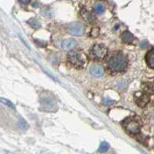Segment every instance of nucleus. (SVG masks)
Segmentation results:
<instances>
[{"label": "nucleus", "instance_id": "obj_1", "mask_svg": "<svg viewBox=\"0 0 154 154\" xmlns=\"http://www.w3.org/2000/svg\"><path fill=\"white\" fill-rule=\"evenodd\" d=\"M127 66V58L122 53H116L108 60V67L113 71H124Z\"/></svg>", "mask_w": 154, "mask_h": 154}, {"label": "nucleus", "instance_id": "obj_2", "mask_svg": "<svg viewBox=\"0 0 154 154\" xmlns=\"http://www.w3.org/2000/svg\"><path fill=\"white\" fill-rule=\"evenodd\" d=\"M122 127L128 133L131 135L139 134L140 132V128H141V124L136 119L127 118L122 122Z\"/></svg>", "mask_w": 154, "mask_h": 154}, {"label": "nucleus", "instance_id": "obj_3", "mask_svg": "<svg viewBox=\"0 0 154 154\" xmlns=\"http://www.w3.org/2000/svg\"><path fill=\"white\" fill-rule=\"evenodd\" d=\"M68 60L75 67L82 68L87 63V57L80 51H73L68 54Z\"/></svg>", "mask_w": 154, "mask_h": 154}, {"label": "nucleus", "instance_id": "obj_4", "mask_svg": "<svg viewBox=\"0 0 154 154\" xmlns=\"http://www.w3.org/2000/svg\"><path fill=\"white\" fill-rule=\"evenodd\" d=\"M108 50L105 46L102 44H96L94 45L91 51V54L95 60H102L107 55Z\"/></svg>", "mask_w": 154, "mask_h": 154}, {"label": "nucleus", "instance_id": "obj_5", "mask_svg": "<svg viewBox=\"0 0 154 154\" xmlns=\"http://www.w3.org/2000/svg\"><path fill=\"white\" fill-rule=\"evenodd\" d=\"M149 98L148 94L146 93L136 92L134 95L135 103L140 108L145 107L149 102Z\"/></svg>", "mask_w": 154, "mask_h": 154}, {"label": "nucleus", "instance_id": "obj_6", "mask_svg": "<svg viewBox=\"0 0 154 154\" xmlns=\"http://www.w3.org/2000/svg\"><path fill=\"white\" fill-rule=\"evenodd\" d=\"M68 32L73 36H82L85 33V28L80 23H74L68 26Z\"/></svg>", "mask_w": 154, "mask_h": 154}, {"label": "nucleus", "instance_id": "obj_7", "mask_svg": "<svg viewBox=\"0 0 154 154\" xmlns=\"http://www.w3.org/2000/svg\"><path fill=\"white\" fill-rule=\"evenodd\" d=\"M90 73L92 76L95 77V78H100L103 75L104 68L102 66L99 65V64L93 65L90 67Z\"/></svg>", "mask_w": 154, "mask_h": 154}, {"label": "nucleus", "instance_id": "obj_8", "mask_svg": "<svg viewBox=\"0 0 154 154\" xmlns=\"http://www.w3.org/2000/svg\"><path fill=\"white\" fill-rule=\"evenodd\" d=\"M61 45L64 51H69L74 49V47H76L77 42L74 39H67V40H64L62 42Z\"/></svg>", "mask_w": 154, "mask_h": 154}, {"label": "nucleus", "instance_id": "obj_9", "mask_svg": "<svg viewBox=\"0 0 154 154\" xmlns=\"http://www.w3.org/2000/svg\"><path fill=\"white\" fill-rule=\"evenodd\" d=\"M121 39L122 41L125 43V44H130V43H132L134 40V36L129 31L126 30L122 33Z\"/></svg>", "mask_w": 154, "mask_h": 154}, {"label": "nucleus", "instance_id": "obj_10", "mask_svg": "<svg viewBox=\"0 0 154 154\" xmlns=\"http://www.w3.org/2000/svg\"><path fill=\"white\" fill-rule=\"evenodd\" d=\"M146 61L150 68L154 69V49L150 50L146 55Z\"/></svg>", "mask_w": 154, "mask_h": 154}, {"label": "nucleus", "instance_id": "obj_11", "mask_svg": "<svg viewBox=\"0 0 154 154\" xmlns=\"http://www.w3.org/2000/svg\"><path fill=\"white\" fill-rule=\"evenodd\" d=\"M93 10H94V13H96L97 14H102L105 10V6L102 2H98L94 5Z\"/></svg>", "mask_w": 154, "mask_h": 154}, {"label": "nucleus", "instance_id": "obj_12", "mask_svg": "<svg viewBox=\"0 0 154 154\" xmlns=\"http://www.w3.org/2000/svg\"><path fill=\"white\" fill-rule=\"evenodd\" d=\"M28 23L32 26L34 29H38L39 27L40 26V22L38 21V20L36 18H32L28 21Z\"/></svg>", "mask_w": 154, "mask_h": 154}, {"label": "nucleus", "instance_id": "obj_13", "mask_svg": "<svg viewBox=\"0 0 154 154\" xmlns=\"http://www.w3.org/2000/svg\"><path fill=\"white\" fill-rule=\"evenodd\" d=\"M109 143H106V142H102V143H101V145H100L99 149H98V151H99L100 152H105L109 149Z\"/></svg>", "mask_w": 154, "mask_h": 154}, {"label": "nucleus", "instance_id": "obj_14", "mask_svg": "<svg viewBox=\"0 0 154 154\" xmlns=\"http://www.w3.org/2000/svg\"><path fill=\"white\" fill-rule=\"evenodd\" d=\"M145 90L149 92H154V82H148L146 84Z\"/></svg>", "mask_w": 154, "mask_h": 154}, {"label": "nucleus", "instance_id": "obj_15", "mask_svg": "<svg viewBox=\"0 0 154 154\" xmlns=\"http://www.w3.org/2000/svg\"><path fill=\"white\" fill-rule=\"evenodd\" d=\"M1 102L3 104H5V105H7L8 107H9L10 109H14V105H13V104L10 101H9V100L5 99V98H2V99H1Z\"/></svg>", "mask_w": 154, "mask_h": 154}, {"label": "nucleus", "instance_id": "obj_16", "mask_svg": "<svg viewBox=\"0 0 154 154\" xmlns=\"http://www.w3.org/2000/svg\"><path fill=\"white\" fill-rule=\"evenodd\" d=\"M113 103H114V101L109 99V98H105V99L103 100V104L105 105H107V106L112 105Z\"/></svg>", "mask_w": 154, "mask_h": 154}, {"label": "nucleus", "instance_id": "obj_17", "mask_svg": "<svg viewBox=\"0 0 154 154\" xmlns=\"http://www.w3.org/2000/svg\"><path fill=\"white\" fill-rule=\"evenodd\" d=\"M19 2L23 5H27L30 2V0H19Z\"/></svg>", "mask_w": 154, "mask_h": 154}]
</instances>
